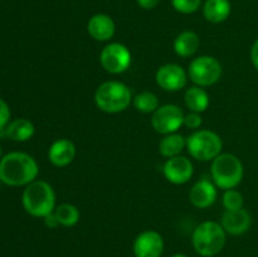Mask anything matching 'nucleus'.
<instances>
[{"mask_svg": "<svg viewBox=\"0 0 258 257\" xmlns=\"http://www.w3.org/2000/svg\"><path fill=\"white\" fill-rule=\"evenodd\" d=\"M133 55L125 44L118 42L108 43L100 53V65L111 75H121L130 68Z\"/></svg>", "mask_w": 258, "mask_h": 257, "instance_id": "6e6552de", "label": "nucleus"}, {"mask_svg": "<svg viewBox=\"0 0 258 257\" xmlns=\"http://www.w3.org/2000/svg\"><path fill=\"white\" fill-rule=\"evenodd\" d=\"M188 71L176 63H166L160 66L155 73L156 85L166 92H176L188 85Z\"/></svg>", "mask_w": 258, "mask_h": 257, "instance_id": "9d476101", "label": "nucleus"}, {"mask_svg": "<svg viewBox=\"0 0 258 257\" xmlns=\"http://www.w3.org/2000/svg\"><path fill=\"white\" fill-rule=\"evenodd\" d=\"M227 242V233L221 222L204 221L194 228L191 244L199 256L214 257L223 251Z\"/></svg>", "mask_w": 258, "mask_h": 257, "instance_id": "7ed1b4c3", "label": "nucleus"}, {"mask_svg": "<svg viewBox=\"0 0 258 257\" xmlns=\"http://www.w3.org/2000/svg\"><path fill=\"white\" fill-rule=\"evenodd\" d=\"M164 238L158 231L146 229L136 236L133 244L135 257H161L164 252Z\"/></svg>", "mask_w": 258, "mask_h": 257, "instance_id": "9b49d317", "label": "nucleus"}, {"mask_svg": "<svg viewBox=\"0 0 258 257\" xmlns=\"http://www.w3.org/2000/svg\"><path fill=\"white\" fill-rule=\"evenodd\" d=\"M170 257H189V256H186L185 253H174V254H171Z\"/></svg>", "mask_w": 258, "mask_h": 257, "instance_id": "7c9ffc66", "label": "nucleus"}, {"mask_svg": "<svg viewBox=\"0 0 258 257\" xmlns=\"http://www.w3.org/2000/svg\"><path fill=\"white\" fill-rule=\"evenodd\" d=\"M158 149L160 155L166 159L181 155L184 149H186V138L179 133L163 135V139L159 141Z\"/></svg>", "mask_w": 258, "mask_h": 257, "instance_id": "412c9836", "label": "nucleus"}, {"mask_svg": "<svg viewBox=\"0 0 258 257\" xmlns=\"http://www.w3.org/2000/svg\"><path fill=\"white\" fill-rule=\"evenodd\" d=\"M4 135L8 139L17 143H24V141L30 140L35 133L34 123L30 120L24 117L15 118V120L10 121L4 128Z\"/></svg>", "mask_w": 258, "mask_h": 257, "instance_id": "a211bd4d", "label": "nucleus"}, {"mask_svg": "<svg viewBox=\"0 0 258 257\" xmlns=\"http://www.w3.org/2000/svg\"><path fill=\"white\" fill-rule=\"evenodd\" d=\"M244 168L241 159L231 153H221L211 164L212 181L218 189H234L241 184Z\"/></svg>", "mask_w": 258, "mask_h": 257, "instance_id": "39448f33", "label": "nucleus"}, {"mask_svg": "<svg viewBox=\"0 0 258 257\" xmlns=\"http://www.w3.org/2000/svg\"><path fill=\"white\" fill-rule=\"evenodd\" d=\"M43 221H44L45 226H47L48 228H50V229H54V228H57L58 226H59V222H58V219H57V217H55L54 212H53V213H50V214H48V216H45L44 218H43Z\"/></svg>", "mask_w": 258, "mask_h": 257, "instance_id": "cd10ccee", "label": "nucleus"}, {"mask_svg": "<svg viewBox=\"0 0 258 257\" xmlns=\"http://www.w3.org/2000/svg\"><path fill=\"white\" fill-rule=\"evenodd\" d=\"M221 224L227 234L231 236H242L252 226V217L244 208L236 211H224L222 214Z\"/></svg>", "mask_w": 258, "mask_h": 257, "instance_id": "2eb2a0df", "label": "nucleus"}, {"mask_svg": "<svg viewBox=\"0 0 258 257\" xmlns=\"http://www.w3.org/2000/svg\"><path fill=\"white\" fill-rule=\"evenodd\" d=\"M163 174L166 180L175 185L188 183L194 174V166L190 159L184 155L166 159L163 165Z\"/></svg>", "mask_w": 258, "mask_h": 257, "instance_id": "f8f14e48", "label": "nucleus"}, {"mask_svg": "<svg viewBox=\"0 0 258 257\" xmlns=\"http://www.w3.org/2000/svg\"><path fill=\"white\" fill-rule=\"evenodd\" d=\"M97 108L106 113H120L133 103L130 87L121 81L110 80L101 83L95 92Z\"/></svg>", "mask_w": 258, "mask_h": 257, "instance_id": "20e7f679", "label": "nucleus"}, {"mask_svg": "<svg viewBox=\"0 0 258 257\" xmlns=\"http://www.w3.org/2000/svg\"><path fill=\"white\" fill-rule=\"evenodd\" d=\"M249 57H251V62L253 67L258 71V38L254 40V43L251 47V52H249Z\"/></svg>", "mask_w": 258, "mask_h": 257, "instance_id": "c85d7f7f", "label": "nucleus"}, {"mask_svg": "<svg viewBox=\"0 0 258 257\" xmlns=\"http://www.w3.org/2000/svg\"><path fill=\"white\" fill-rule=\"evenodd\" d=\"M222 149L223 140L216 131L199 128L186 138V150L198 161H212L222 153Z\"/></svg>", "mask_w": 258, "mask_h": 257, "instance_id": "423d86ee", "label": "nucleus"}, {"mask_svg": "<svg viewBox=\"0 0 258 257\" xmlns=\"http://www.w3.org/2000/svg\"><path fill=\"white\" fill-rule=\"evenodd\" d=\"M10 122V108L9 105L3 98H0V130H4Z\"/></svg>", "mask_w": 258, "mask_h": 257, "instance_id": "bb28decb", "label": "nucleus"}, {"mask_svg": "<svg viewBox=\"0 0 258 257\" xmlns=\"http://www.w3.org/2000/svg\"><path fill=\"white\" fill-rule=\"evenodd\" d=\"M201 47V38L193 30H184L174 39V52L180 58L193 57Z\"/></svg>", "mask_w": 258, "mask_h": 257, "instance_id": "f3484780", "label": "nucleus"}, {"mask_svg": "<svg viewBox=\"0 0 258 257\" xmlns=\"http://www.w3.org/2000/svg\"><path fill=\"white\" fill-rule=\"evenodd\" d=\"M87 32L96 42H108L115 35L116 24L110 15L98 13L88 20Z\"/></svg>", "mask_w": 258, "mask_h": 257, "instance_id": "dca6fc26", "label": "nucleus"}, {"mask_svg": "<svg viewBox=\"0 0 258 257\" xmlns=\"http://www.w3.org/2000/svg\"><path fill=\"white\" fill-rule=\"evenodd\" d=\"M202 0H171L174 9L181 14H193L201 8Z\"/></svg>", "mask_w": 258, "mask_h": 257, "instance_id": "393cba45", "label": "nucleus"}, {"mask_svg": "<svg viewBox=\"0 0 258 257\" xmlns=\"http://www.w3.org/2000/svg\"><path fill=\"white\" fill-rule=\"evenodd\" d=\"M77 155L75 143L70 139H58L53 141L48 150V160L55 168H66L73 163Z\"/></svg>", "mask_w": 258, "mask_h": 257, "instance_id": "ddd939ff", "label": "nucleus"}, {"mask_svg": "<svg viewBox=\"0 0 258 257\" xmlns=\"http://www.w3.org/2000/svg\"><path fill=\"white\" fill-rule=\"evenodd\" d=\"M22 204L28 214L35 218H44L53 213L57 207L54 189L48 181L37 179L24 188Z\"/></svg>", "mask_w": 258, "mask_h": 257, "instance_id": "f03ea898", "label": "nucleus"}, {"mask_svg": "<svg viewBox=\"0 0 258 257\" xmlns=\"http://www.w3.org/2000/svg\"><path fill=\"white\" fill-rule=\"evenodd\" d=\"M222 75L223 68L221 62L213 55H199L189 63V80L196 86L211 87L221 80Z\"/></svg>", "mask_w": 258, "mask_h": 257, "instance_id": "0eeeda50", "label": "nucleus"}, {"mask_svg": "<svg viewBox=\"0 0 258 257\" xmlns=\"http://www.w3.org/2000/svg\"><path fill=\"white\" fill-rule=\"evenodd\" d=\"M39 165L32 155L13 151L0 159V180L10 186H27L37 180Z\"/></svg>", "mask_w": 258, "mask_h": 257, "instance_id": "f257e3e1", "label": "nucleus"}, {"mask_svg": "<svg viewBox=\"0 0 258 257\" xmlns=\"http://www.w3.org/2000/svg\"><path fill=\"white\" fill-rule=\"evenodd\" d=\"M184 116L185 113L183 108L174 103H166L151 115V126L161 135L178 133L179 128L184 125Z\"/></svg>", "mask_w": 258, "mask_h": 257, "instance_id": "1a4fd4ad", "label": "nucleus"}, {"mask_svg": "<svg viewBox=\"0 0 258 257\" xmlns=\"http://www.w3.org/2000/svg\"><path fill=\"white\" fill-rule=\"evenodd\" d=\"M136 3H138L139 7L143 8V9L151 10L154 9V8L158 7L160 0H136Z\"/></svg>", "mask_w": 258, "mask_h": 257, "instance_id": "c756f323", "label": "nucleus"}, {"mask_svg": "<svg viewBox=\"0 0 258 257\" xmlns=\"http://www.w3.org/2000/svg\"><path fill=\"white\" fill-rule=\"evenodd\" d=\"M0 159H2V146H0Z\"/></svg>", "mask_w": 258, "mask_h": 257, "instance_id": "2f4dec72", "label": "nucleus"}, {"mask_svg": "<svg viewBox=\"0 0 258 257\" xmlns=\"http://www.w3.org/2000/svg\"><path fill=\"white\" fill-rule=\"evenodd\" d=\"M184 102H185L186 108L189 111L202 113L209 107L211 98H209V95L206 91V88L194 85L185 90V93H184Z\"/></svg>", "mask_w": 258, "mask_h": 257, "instance_id": "aec40b11", "label": "nucleus"}, {"mask_svg": "<svg viewBox=\"0 0 258 257\" xmlns=\"http://www.w3.org/2000/svg\"><path fill=\"white\" fill-rule=\"evenodd\" d=\"M202 123H203V117H202V113L191 112V111H189V112L185 113V116H184V125L183 126L190 128V130H193V131L199 130V127L202 126Z\"/></svg>", "mask_w": 258, "mask_h": 257, "instance_id": "a878e982", "label": "nucleus"}, {"mask_svg": "<svg viewBox=\"0 0 258 257\" xmlns=\"http://www.w3.org/2000/svg\"><path fill=\"white\" fill-rule=\"evenodd\" d=\"M218 197V188L213 181L202 179L197 181L189 191V202L198 209H207L213 206Z\"/></svg>", "mask_w": 258, "mask_h": 257, "instance_id": "4468645a", "label": "nucleus"}, {"mask_svg": "<svg viewBox=\"0 0 258 257\" xmlns=\"http://www.w3.org/2000/svg\"><path fill=\"white\" fill-rule=\"evenodd\" d=\"M222 203L226 211H236V209L243 208L244 197L239 190L234 189H227L222 196Z\"/></svg>", "mask_w": 258, "mask_h": 257, "instance_id": "b1692460", "label": "nucleus"}, {"mask_svg": "<svg viewBox=\"0 0 258 257\" xmlns=\"http://www.w3.org/2000/svg\"><path fill=\"white\" fill-rule=\"evenodd\" d=\"M232 12L229 0H207L203 5V15L207 22L219 24L226 22Z\"/></svg>", "mask_w": 258, "mask_h": 257, "instance_id": "6ab92c4d", "label": "nucleus"}, {"mask_svg": "<svg viewBox=\"0 0 258 257\" xmlns=\"http://www.w3.org/2000/svg\"><path fill=\"white\" fill-rule=\"evenodd\" d=\"M54 214L57 217L59 226L75 227L80 222V209L72 203H60L55 207Z\"/></svg>", "mask_w": 258, "mask_h": 257, "instance_id": "4be33fe9", "label": "nucleus"}, {"mask_svg": "<svg viewBox=\"0 0 258 257\" xmlns=\"http://www.w3.org/2000/svg\"><path fill=\"white\" fill-rule=\"evenodd\" d=\"M133 105L139 112L151 113V115L160 107L159 97L151 91H143V92L134 96Z\"/></svg>", "mask_w": 258, "mask_h": 257, "instance_id": "5701e85b", "label": "nucleus"}]
</instances>
